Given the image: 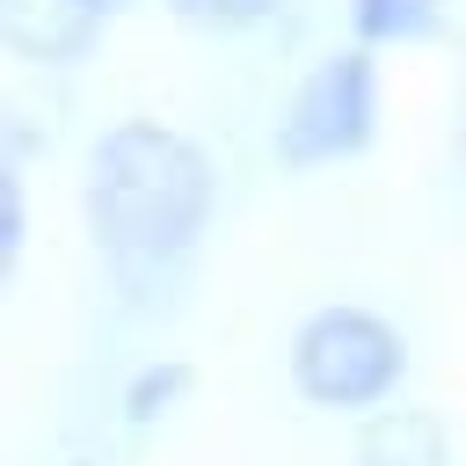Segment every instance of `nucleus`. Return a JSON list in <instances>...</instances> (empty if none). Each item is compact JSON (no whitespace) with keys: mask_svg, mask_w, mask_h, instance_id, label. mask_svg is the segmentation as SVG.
I'll return each mask as SVG.
<instances>
[{"mask_svg":"<svg viewBox=\"0 0 466 466\" xmlns=\"http://www.w3.org/2000/svg\"><path fill=\"white\" fill-rule=\"evenodd\" d=\"M437 22H444V0H350V29L364 51L422 44V36H437Z\"/></svg>","mask_w":466,"mask_h":466,"instance_id":"nucleus-6","label":"nucleus"},{"mask_svg":"<svg viewBox=\"0 0 466 466\" xmlns=\"http://www.w3.org/2000/svg\"><path fill=\"white\" fill-rule=\"evenodd\" d=\"M211 226V160L167 124H116L87 160V233L131 299L167 291Z\"/></svg>","mask_w":466,"mask_h":466,"instance_id":"nucleus-1","label":"nucleus"},{"mask_svg":"<svg viewBox=\"0 0 466 466\" xmlns=\"http://www.w3.org/2000/svg\"><path fill=\"white\" fill-rule=\"evenodd\" d=\"M167 7H175V22L211 29V36H233V29H255L277 15V0H167Z\"/></svg>","mask_w":466,"mask_h":466,"instance_id":"nucleus-7","label":"nucleus"},{"mask_svg":"<svg viewBox=\"0 0 466 466\" xmlns=\"http://www.w3.org/2000/svg\"><path fill=\"white\" fill-rule=\"evenodd\" d=\"M371 131H379V66H371L364 44H350V51H328L299 80V95L284 102L277 160L284 167H328V160L364 153Z\"/></svg>","mask_w":466,"mask_h":466,"instance_id":"nucleus-3","label":"nucleus"},{"mask_svg":"<svg viewBox=\"0 0 466 466\" xmlns=\"http://www.w3.org/2000/svg\"><path fill=\"white\" fill-rule=\"evenodd\" d=\"M182 386H189V371H182V364H153V371H138V386L124 393V422H131V430H146L153 415H167V408H175V393H182Z\"/></svg>","mask_w":466,"mask_h":466,"instance_id":"nucleus-8","label":"nucleus"},{"mask_svg":"<svg viewBox=\"0 0 466 466\" xmlns=\"http://www.w3.org/2000/svg\"><path fill=\"white\" fill-rule=\"evenodd\" d=\"M0 29L22 66H80L102 36V7L95 0H0Z\"/></svg>","mask_w":466,"mask_h":466,"instance_id":"nucleus-4","label":"nucleus"},{"mask_svg":"<svg viewBox=\"0 0 466 466\" xmlns=\"http://www.w3.org/2000/svg\"><path fill=\"white\" fill-rule=\"evenodd\" d=\"M408 371V342L371 306H320L291 335V386L313 408H379Z\"/></svg>","mask_w":466,"mask_h":466,"instance_id":"nucleus-2","label":"nucleus"},{"mask_svg":"<svg viewBox=\"0 0 466 466\" xmlns=\"http://www.w3.org/2000/svg\"><path fill=\"white\" fill-rule=\"evenodd\" d=\"M95 7H102V15H109V7H124V0H95Z\"/></svg>","mask_w":466,"mask_h":466,"instance_id":"nucleus-10","label":"nucleus"},{"mask_svg":"<svg viewBox=\"0 0 466 466\" xmlns=\"http://www.w3.org/2000/svg\"><path fill=\"white\" fill-rule=\"evenodd\" d=\"M357 466H451V437L430 408H386L364 422Z\"/></svg>","mask_w":466,"mask_h":466,"instance_id":"nucleus-5","label":"nucleus"},{"mask_svg":"<svg viewBox=\"0 0 466 466\" xmlns=\"http://www.w3.org/2000/svg\"><path fill=\"white\" fill-rule=\"evenodd\" d=\"M22 240H29V211H22V160L7 153V167H0V255L15 262V255H22Z\"/></svg>","mask_w":466,"mask_h":466,"instance_id":"nucleus-9","label":"nucleus"}]
</instances>
